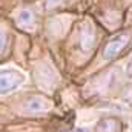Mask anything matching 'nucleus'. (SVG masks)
I'll return each mask as SVG.
<instances>
[{
    "instance_id": "nucleus-1",
    "label": "nucleus",
    "mask_w": 132,
    "mask_h": 132,
    "mask_svg": "<svg viewBox=\"0 0 132 132\" xmlns=\"http://www.w3.org/2000/svg\"><path fill=\"white\" fill-rule=\"evenodd\" d=\"M128 43H129V35L128 34H120V35L114 37L104 48V57L106 59H114L115 55H118L126 48Z\"/></svg>"
},
{
    "instance_id": "nucleus-2",
    "label": "nucleus",
    "mask_w": 132,
    "mask_h": 132,
    "mask_svg": "<svg viewBox=\"0 0 132 132\" xmlns=\"http://www.w3.org/2000/svg\"><path fill=\"white\" fill-rule=\"evenodd\" d=\"M22 75L15 71H2L0 72V92H9L17 85L22 83Z\"/></svg>"
},
{
    "instance_id": "nucleus-3",
    "label": "nucleus",
    "mask_w": 132,
    "mask_h": 132,
    "mask_svg": "<svg viewBox=\"0 0 132 132\" xmlns=\"http://www.w3.org/2000/svg\"><path fill=\"white\" fill-rule=\"evenodd\" d=\"M42 108H43L42 98H31L28 101V109H29V111H40Z\"/></svg>"
},
{
    "instance_id": "nucleus-4",
    "label": "nucleus",
    "mask_w": 132,
    "mask_h": 132,
    "mask_svg": "<svg viewBox=\"0 0 132 132\" xmlns=\"http://www.w3.org/2000/svg\"><path fill=\"white\" fill-rule=\"evenodd\" d=\"M20 22H25V23H29L31 20H32V14L29 12V11H23L22 14H20V19H19Z\"/></svg>"
},
{
    "instance_id": "nucleus-5",
    "label": "nucleus",
    "mask_w": 132,
    "mask_h": 132,
    "mask_svg": "<svg viewBox=\"0 0 132 132\" xmlns=\"http://www.w3.org/2000/svg\"><path fill=\"white\" fill-rule=\"evenodd\" d=\"M63 0H48V8H52V6H59Z\"/></svg>"
},
{
    "instance_id": "nucleus-6",
    "label": "nucleus",
    "mask_w": 132,
    "mask_h": 132,
    "mask_svg": "<svg viewBox=\"0 0 132 132\" xmlns=\"http://www.w3.org/2000/svg\"><path fill=\"white\" fill-rule=\"evenodd\" d=\"M5 45H6V37H5L3 34H0V52L3 51V48H5Z\"/></svg>"
},
{
    "instance_id": "nucleus-7",
    "label": "nucleus",
    "mask_w": 132,
    "mask_h": 132,
    "mask_svg": "<svg viewBox=\"0 0 132 132\" xmlns=\"http://www.w3.org/2000/svg\"><path fill=\"white\" fill-rule=\"evenodd\" d=\"M128 74L132 75V57H131V60H129V65H128Z\"/></svg>"
},
{
    "instance_id": "nucleus-8",
    "label": "nucleus",
    "mask_w": 132,
    "mask_h": 132,
    "mask_svg": "<svg viewBox=\"0 0 132 132\" xmlns=\"http://www.w3.org/2000/svg\"><path fill=\"white\" fill-rule=\"evenodd\" d=\"M74 132H86L85 129H77V131H74Z\"/></svg>"
}]
</instances>
